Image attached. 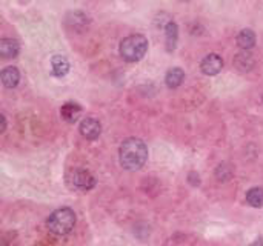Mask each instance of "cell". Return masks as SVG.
Returning a JSON list of instances; mask_svg holds the SVG:
<instances>
[{
  "label": "cell",
  "instance_id": "obj_1",
  "mask_svg": "<svg viewBox=\"0 0 263 246\" xmlns=\"http://www.w3.org/2000/svg\"><path fill=\"white\" fill-rule=\"evenodd\" d=\"M118 157H120V165L123 169L139 171L148 160V146L137 137L126 139L120 146Z\"/></svg>",
  "mask_w": 263,
  "mask_h": 246
},
{
  "label": "cell",
  "instance_id": "obj_2",
  "mask_svg": "<svg viewBox=\"0 0 263 246\" xmlns=\"http://www.w3.org/2000/svg\"><path fill=\"white\" fill-rule=\"evenodd\" d=\"M76 214L71 208H60L51 212L46 220V226L54 235H66L74 229Z\"/></svg>",
  "mask_w": 263,
  "mask_h": 246
},
{
  "label": "cell",
  "instance_id": "obj_3",
  "mask_svg": "<svg viewBox=\"0 0 263 246\" xmlns=\"http://www.w3.org/2000/svg\"><path fill=\"white\" fill-rule=\"evenodd\" d=\"M147 51H148V40L142 34L128 36L120 42V56L123 57V60L129 63L142 60L145 57Z\"/></svg>",
  "mask_w": 263,
  "mask_h": 246
},
{
  "label": "cell",
  "instance_id": "obj_4",
  "mask_svg": "<svg viewBox=\"0 0 263 246\" xmlns=\"http://www.w3.org/2000/svg\"><path fill=\"white\" fill-rule=\"evenodd\" d=\"M73 186L79 191H89L95 186V179L86 169H76L71 176Z\"/></svg>",
  "mask_w": 263,
  "mask_h": 246
},
{
  "label": "cell",
  "instance_id": "obj_5",
  "mask_svg": "<svg viewBox=\"0 0 263 246\" xmlns=\"http://www.w3.org/2000/svg\"><path fill=\"white\" fill-rule=\"evenodd\" d=\"M79 131L80 134L88 139V140H95L100 134H102V125H100V121L99 120H95V118H83L80 121V127H79Z\"/></svg>",
  "mask_w": 263,
  "mask_h": 246
},
{
  "label": "cell",
  "instance_id": "obj_6",
  "mask_svg": "<svg viewBox=\"0 0 263 246\" xmlns=\"http://www.w3.org/2000/svg\"><path fill=\"white\" fill-rule=\"evenodd\" d=\"M222 68H223V59L217 54H208L200 63V69L206 76H217Z\"/></svg>",
  "mask_w": 263,
  "mask_h": 246
},
{
  "label": "cell",
  "instance_id": "obj_7",
  "mask_svg": "<svg viewBox=\"0 0 263 246\" xmlns=\"http://www.w3.org/2000/svg\"><path fill=\"white\" fill-rule=\"evenodd\" d=\"M0 79H2V83L5 88L11 89L16 88L20 82V72L16 66H7L0 72Z\"/></svg>",
  "mask_w": 263,
  "mask_h": 246
},
{
  "label": "cell",
  "instance_id": "obj_8",
  "mask_svg": "<svg viewBox=\"0 0 263 246\" xmlns=\"http://www.w3.org/2000/svg\"><path fill=\"white\" fill-rule=\"evenodd\" d=\"M82 114V108L80 105L74 103V102H66L62 108H60V115L63 117V120H66L68 123H74L79 120Z\"/></svg>",
  "mask_w": 263,
  "mask_h": 246
},
{
  "label": "cell",
  "instance_id": "obj_9",
  "mask_svg": "<svg viewBox=\"0 0 263 246\" xmlns=\"http://www.w3.org/2000/svg\"><path fill=\"white\" fill-rule=\"evenodd\" d=\"M165 34H166V49L170 53H173L176 46H177V40H179V27L176 22H168L165 27Z\"/></svg>",
  "mask_w": 263,
  "mask_h": 246
},
{
  "label": "cell",
  "instance_id": "obj_10",
  "mask_svg": "<svg viewBox=\"0 0 263 246\" xmlns=\"http://www.w3.org/2000/svg\"><path fill=\"white\" fill-rule=\"evenodd\" d=\"M185 80V72L183 69L180 68H171L168 69V72H166V76H165V83L168 88H179Z\"/></svg>",
  "mask_w": 263,
  "mask_h": 246
},
{
  "label": "cell",
  "instance_id": "obj_11",
  "mask_svg": "<svg viewBox=\"0 0 263 246\" xmlns=\"http://www.w3.org/2000/svg\"><path fill=\"white\" fill-rule=\"evenodd\" d=\"M19 43L14 39H2L0 42V56L5 59H13L19 54Z\"/></svg>",
  "mask_w": 263,
  "mask_h": 246
},
{
  "label": "cell",
  "instance_id": "obj_12",
  "mask_svg": "<svg viewBox=\"0 0 263 246\" xmlns=\"http://www.w3.org/2000/svg\"><path fill=\"white\" fill-rule=\"evenodd\" d=\"M51 68H53V74L56 77H63L69 71V62L63 56H54L51 59Z\"/></svg>",
  "mask_w": 263,
  "mask_h": 246
},
{
  "label": "cell",
  "instance_id": "obj_13",
  "mask_svg": "<svg viewBox=\"0 0 263 246\" xmlns=\"http://www.w3.org/2000/svg\"><path fill=\"white\" fill-rule=\"evenodd\" d=\"M255 33L251 31V30H242L240 33H238L237 36V45L240 46L242 49H245V51H248V49H251L254 45H255Z\"/></svg>",
  "mask_w": 263,
  "mask_h": 246
},
{
  "label": "cell",
  "instance_id": "obj_14",
  "mask_svg": "<svg viewBox=\"0 0 263 246\" xmlns=\"http://www.w3.org/2000/svg\"><path fill=\"white\" fill-rule=\"evenodd\" d=\"M234 65L240 71H249L254 65V59L248 51H243L234 57Z\"/></svg>",
  "mask_w": 263,
  "mask_h": 246
},
{
  "label": "cell",
  "instance_id": "obj_15",
  "mask_svg": "<svg viewBox=\"0 0 263 246\" xmlns=\"http://www.w3.org/2000/svg\"><path fill=\"white\" fill-rule=\"evenodd\" d=\"M246 202H248V205H251L254 208L263 206V189L261 188H251L246 192Z\"/></svg>",
  "mask_w": 263,
  "mask_h": 246
},
{
  "label": "cell",
  "instance_id": "obj_16",
  "mask_svg": "<svg viewBox=\"0 0 263 246\" xmlns=\"http://www.w3.org/2000/svg\"><path fill=\"white\" fill-rule=\"evenodd\" d=\"M216 177H217V180H220V182L229 180V179L232 177V169H231V166L226 165V163L219 165V168L216 169Z\"/></svg>",
  "mask_w": 263,
  "mask_h": 246
},
{
  "label": "cell",
  "instance_id": "obj_17",
  "mask_svg": "<svg viewBox=\"0 0 263 246\" xmlns=\"http://www.w3.org/2000/svg\"><path fill=\"white\" fill-rule=\"evenodd\" d=\"M188 182H189L191 185H193V186H199V185H200V177H199L197 172L191 171L189 174H188Z\"/></svg>",
  "mask_w": 263,
  "mask_h": 246
},
{
  "label": "cell",
  "instance_id": "obj_18",
  "mask_svg": "<svg viewBox=\"0 0 263 246\" xmlns=\"http://www.w3.org/2000/svg\"><path fill=\"white\" fill-rule=\"evenodd\" d=\"M0 120H2V128H0V133H5V130H7V120H5V115L4 114L0 115Z\"/></svg>",
  "mask_w": 263,
  "mask_h": 246
}]
</instances>
